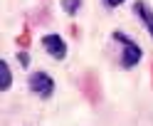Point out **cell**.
<instances>
[{"label": "cell", "mask_w": 153, "mask_h": 126, "mask_svg": "<svg viewBox=\"0 0 153 126\" xmlns=\"http://www.w3.org/2000/svg\"><path fill=\"white\" fill-rule=\"evenodd\" d=\"M62 7H64L67 15H76L82 7V0H62Z\"/></svg>", "instance_id": "obj_6"}, {"label": "cell", "mask_w": 153, "mask_h": 126, "mask_svg": "<svg viewBox=\"0 0 153 126\" xmlns=\"http://www.w3.org/2000/svg\"><path fill=\"white\" fill-rule=\"evenodd\" d=\"M0 72H3V92H7L13 86V74H10V67H7L5 60L0 62Z\"/></svg>", "instance_id": "obj_5"}, {"label": "cell", "mask_w": 153, "mask_h": 126, "mask_svg": "<svg viewBox=\"0 0 153 126\" xmlns=\"http://www.w3.org/2000/svg\"><path fill=\"white\" fill-rule=\"evenodd\" d=\"M42 47H45V52L50 54L52 60H64L67 57V42L59 35H45L42 37Z\"/></svg>", "instance_id": "obj_3"}, {"label": "cell", "mask_w": 153, "mask_h": 126, "mask_svg": "<svg viewBox=\"0 0 153 126\" xmlns=\"http://www.w3.org/2000/svg\"><path fill=\"white\" fill-rule=\"evenodd\" d=\"M27 86H30V92L37 94L40 99H50L54 94V79L47 72H32L30 79H27Z\"/></svg>", "instance_id": "obj_2"}, {"label": "cell", "mask_w": 153, "mask_h": 126, "mask_svg": "<svg viewBox=\"0 0 153 126\" xmlns=\"http://www.w3.org/2000/svg\"><path fill=\"white\" fill-rule=\"evenodd\" d=\"M133 13L141 17V22L146 25V30H148V32H151V37H153V10H151L146 3H141V0H138V3L133 5Z\"/></svg>", "instance_id": "obj_4"}, {"label": "cell", "mask_w": 153, "mask_h": 126, "mask_svg": "<svg viewBox=\"0 0 153 126\" xmlns=\"http://www.w3.org/2000/svg\"><path fill=\"white\" fill-rule=\"evenodd\" d=\"M104 3H106V7H119L123 0H104Z\"/></svg>", "instance_id": "obj_8"}, {"label": "cell", "mask_w": 153, "mask_h": 126, "mask_svg": "<svg viewBox=\"0 0 153 126\" xmlns=\"http://www.w3.org/2000/svg\"><path fill=\"white\" fill-rule=\"evenodd\" d=\"M17 60H20L22 67H27V64H30V54H27V52H17Z\"/></svg>", "instance_id": "obj_7"}, {"label": "cell", "mask_w": 153, "mask_h": 126, "mask_svg": "<svg viewBox=\"0 0 153 126\" xmlns=\"http://www.w3.org/2000/svg\"><path fill=\"white\" fill-rule=\"evenodd\" d=\"M111 37L121 45V50H123V54H121V67H123V69H131V67H136V64L141 62V57H143L138 42H133L131 37H128V35H123V32H114Z\"/></svg>", "instance_id": "obj_1"}]
</instances>
